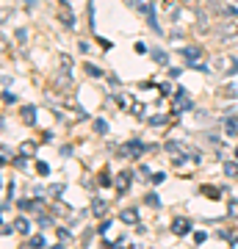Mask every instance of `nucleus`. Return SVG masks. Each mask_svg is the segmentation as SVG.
Returning a JSON list of instances; mask_svg holds the SVG:
<instances>
[{"instance_id": "nucleus-1", "label": "nucleus", "mask_w": 238, "mask_h": 249, "mask_svg": "<svg viewBox=\"0 0 238 249\" xmlns=\"http://www.w3.org/2000/svg\"><path fill=\"white\" fill-rule=\"evenodd\" d=\"M216 39H219L221 45H227V42L238 39V22H233V19H224V22L216 28Z\"/></svg>"}, {"instance_id": "nucleus-2", "label": "nucleus", "mask_w": 238, "mask_h": 249, "mask_svg": "<svg viewBox=\"0 0 238 249\" xmlns=\"http://www.w3.org/2000/svg\"><path fill=\"white\" fill-rule=\"evenodd\" d=\"M172 232H175V235H185V232H191V222H188L185 216L172 219Z\"/></svg>"}, {"instance_id": "nucleus-3", "label": "nucleus", "mask_w": 238, "mask_h": 249, "mask_svg": "<svg viewBox=\"0 0 238 249\" xmlns=\"http://www.w3.org/2000/svg\"><path fill=\"white\" fill-rule=\"evenodd\" d=\"M144 150H147V147H144L141 142H128V144L122 147V152H125V155H141Z\"/></svg>"}, {"instance_id": "nucleus-4", "label": "nucleus", "mask_w": 238, "mask_h": 249, "mask_svg": "<svg viewBox=\"0 0 238 249\" xmlns=\"http://www.w3.org/2000/svg\"><path fill=\"white\" fill-rule=\"evenodd\" d=\"M200 55H202V50H200V47H185V50H183V58L188 64H197V58H200Z\"/></svg>"}, {"instance_id": "nucleus-5", "label": "nucleus", "mask_w": 238, "mask_h": 249, "mask_svg": "<svg viewBox=\"0 0 238 249\" xmlns=\"http://www.w3.org/2000/svg\"><path fill=\"white\" fill-rule=\"evenodd\" d=\"M191 108V100L185 97V91H177V100H175V111H185Z\"/></svg>"}, {"instance_id": "nucleus-6", "label": "nucleus", "mask_w": 238, "mask_h": 249, "mask_svg": "<svg viewBox=\"0 0 238 249\" xmlns=\"http://www.w3.org/2000/svg\"><path fill=\"white\" fill-rule=\"evenodd\" d=\"M128 3H130V6H136V11H139V14H147V17L152 14V9H150V3H147V0H128Z\"/></svg>"}, {"instance_id": "nucleus-7", "label": "nucleus", "mask_w": 238, "mask_h": 249, "mask_svg": "<svg viewBox=\"0 0 238 249\" xmlns=\"http://www.w3.org/2000/svg\"><path fill=\"white\" fill-rule=\"evenodd\" d=\"M83 70H86L89 75H92V78H103V75H106V72H103V70H97L94 64H83Z\"/></svg>"}, {"instance_id": "nucleus-8", "label": "nucleus", "mask_w": 238, "mask_h": 249, "mask_svg": "<svg viewBox=\"0 0 238 249\" xmlns=\"http://www.w3.org/2000/svg\"><path fill=\"white\" fill-rule=\"evenodd\" d=\"M166 150L172 152V155H183V152H185V147H180L177 142H166Z\"/></svg>"}, {"instance_id": "nucleus-9", "label": "nucleus", "mask_w": 238, "mask_h": 249, "mask_svg": "<svg viewBox=\"0 0 238 249\" xmlns=\"http://www.w3.org/2000/svg\"><path fill=\"white\" fill-rule=\"evenodd\" d=\"M224 175L227 178H238V163H224Z\"/></svg>"}, {"instance_id": "nucleus-10", "label": "nucleus", "mask_w": 238, "mask_h": 249, "mask_svg": "<svg viewBox=\"0 0 238 249\" xmlns=\"http://www.w3.org/2000/svg\"><path fill=\"white\" fill-rule=\"evenodd\" d=\"M31 116H36V111H34V108H31V106H28V108H22V122H28V124H31V122H34Z\"/></svg>"}, {"instance_id": "nucleus-11", "label": "nucleus", "mask_w": 238, "mask_h": 249, "mask_svg": "<svg viewBox=\"0 0 238 249\" xmlns=\"http://www.w3.org/2000/svg\"><path fill=\"white\" fill-rule=\"evenodd\" d=\"M128 183H130V175H122V178L116 180V188L119 191H128Z\"/></svg>"}, {"instance_id": "nucleus-12", "label": "nucleus", "mask_w": 238, "mask_h": 249, "mask_svg": "<svg viewBox=\"0 0 238 249\" xmlns=\"http://www.w3.org/2000/svg\"><path fill=\"white\" fill-rule=\"evenodd\" d=\"M136 219H139V211H133V208L122 213V222H136Z\"/></svg>"}, {"instance_id": "nucleus-13", "label": "nucleus", "mask_w": 238, "mask_h": 249, "mask_svg": "<svg viewBox=\"0 0 238 249\" xmlns=\"http://www.w3.org/2000/svg\"><path fill=\"white\" fill-rule=\"evenodd\" d=\"M14 227H17L19 232H31V224H28L25 219H17V222H14Z\"/></svg>"}, {"instance_id": "nucleus-14", "label": "nucleus", "mask_w": 238, "mask_h": 249, "mask_svg": "<svg viewBox=\"0 0 238 249\" xmlns=\"http://www.w3.org/2000/svg\"><path fill=\"white\" fill-rule=\"evenodd\" d=\"M144 202L150 205V208H158V205H161V199H158L155 194H147V196H144Z\"/></svg>"}, {"instance_id": "nucleus-15", "label": "nucleus", "mask_w": 238, "mask_h": 249, "mask_svg": "<svg viewBox=\"0 0 238 249\" xmlns=\"http://www.w3.org/2000/svg\"><path fill=\"white\" fill-rule=\"evenodd\" d=\"M202 194H205V196H211V199H216V196H219V188H211V186H202Z\"/></svg>"}, {"instance_id": "nucleus-16", "label": "nucleus", "mask_w": 238, "mask_h": 249, "mask_svg": "<svg viewBox=\"0 0 238 249\" xmlns=\"http://www.w3.org/2000/svg\"><path fill=\"white\" fill-rule=\"evenodd\" d=\"M227 208H230L227 213L233 216V219H238V199H230V205H227Z\"/></svg>"}, {"instance_id": "nucleus-17", "label": "nucleus", "mask_w": 238, "mask_h": 249, "mask_svg": "<svg viewBox=\"0 0 238 249\" xmlns=\"http://www.w3.org/2000/svg\"><path fill=\"white\" fill-rule=\"evenodd\" d=\"M19 208H22V211H34V208H39V202H31V199H22V202H19Z\"/></svg>"}, {"instance_id": "nucleus-18", "label": "nucleus", "mask_w": 238, "mask_h": 249, "mask_svg": "<svg viewBox=\"0 0 238 249\" xmlns=\"http://www.w3.org/2000/svg\"><path fill=\"white\" fill-rule=\"evenodd\" d=\"M94 130H97V133H106V130H108V122L97 119V122H94Z\"/></svg>"}, {"instance_id": "nucleus-19", "label": "nucleus", "mask_w": 238, "mask_h": 249, "mask_svg": "<svg viewBox=\"0 0 238 249\" xmlns=\"http://www.w3.org/2000/svg\"><path fill=\"white\" fill-rule=\"evenodd\" d=\"M3 100H6V103H17V94H14V91H3Z\"/></svg>"}, {"instance_id": "nucleus-20", "label": "nucleus", "mask_w": 238, "mask_h": 249, "mask_svg": "<svg viewBox=\"0 0 238 249\" xmlns=\"http://www.w3.org/2000/svg\"><path fill=\"white\" fill-rule=\"evenodd\" d=\"M36 169H39V175H50V166H47L44 160H39V166H36Z\"/></svg>"}, {"instance_id": "nucleus-21", "label": "nucleus", "mask_w": 238, "mask_h": 249, "mask_svg": "<svg viewBox=\"0 0 238 249\" xmlns=\"http://www.w3.org/2000/svg\"><path fill=\"white\" fill-rule=\"evenodd\" d=\"M116 103H119L122 108H128V106H130V100H128V94H119V97H116Z\"/></svg>"}, {"instance_id": "nucleus-22", "label": "nucleus", "mask_w": 238, "mask_h": 249, "mask_svg": "<svg viewBox=\"0 0 238 249\" xmlns=\"http://www.w3.org/2000/svg\"><path fill=\"white\" fill-rule=\"evenodd\" d=\"M94 213H97V216L106 213V202H94Z\"/></svg>"}, {"instance_id": "nucleus-23", "label": "nucleus", "mask_w": 238, "mask_h": 249, "mask_svg": "<svg viewBox=\"0 0 238 249\" xmlns=\"http://www.w3.org/2000/svg\"><path fill=\"white\" fill-rule=\"evenodd\" d=\"M152 58H155V61H158V64H166V55L161 53V50H155V55H152Z\"/></svg>"}, {"instance_id": "nucleus-24", "label": "nucleus", "mask_w": 238, "mask_h": 249, "mask_svg": "<svg viewBox=\"0 0 238 249\" xmlns=\"http://www.w3.org/2000/svg\"><path fill=\"white\" fill-rule=\"evenodd\" d=\"M205 238H208V232H194V241H197V244H202Z\"/></svg>"}, {"instance_id": "nucleus-25", "label": "nucleus", "mask_w": 238, "mask_h": 249, "mask_svg": "<svg viewBox=\"0 0 238 249\" xmlns=\"http://www.w3.org/2000/svg\"><path fill=\"white\" fill-rule=\"evenodd\" d=\"M34 247H36V249H42V247H44V238H42V235H39V238H34Z\"/></svg>"}, {"instance_id": "nucleus-26", "label": "nucleus", "mask_w": 238, "mask_h": 249, "mask_svg": "<svg viewBox=\"0 0 238 249\" xmlns=\"http://www.w3.org/2000/svg\"><path fill=\"white\" fill-rule=\"evenodd\" d=\"M50 249H64V247H61V244H55V247H50Z\"/></svg>"}]
</instances>
